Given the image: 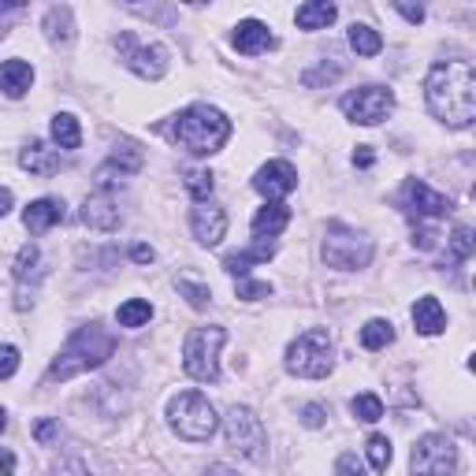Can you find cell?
<instances>
[{
	"label": "cell",
	"instance_id": "6da1fadb",
	"mask_svg": "<svg viewBox=\"0 0 476 476\" xmlns=\"http://www.w3.org/2000/svg\"><path fill=\"white\" fill-rule=\"evenodd\" d=\"M428 112L447 127H469L476 119V71L469 60H440L424 78Z\"/></svg>",
	"mask_w": 476,
	"mask_h": 476
},
{
	"label": "cell",
	"instance_id": "7a4b0ae2",
	"mask_svg": "<svg viewBox=\"0 0 476 476\" xmlns=\"http://www.w3.org/2000/svg\"><path fill=\"white\" fill-rule=\"evenodd\" d=\"M112 353H115V335L101 324H86L64 342V350L56 353V362L49 369V380H71L78 372L101 369Z\"/></svg>",
	"mask_w": 476,
	"mask_h": 476
},
{
	"label": "cell",
	"instance_id": "3957f363",
	"mask_svg": "<svg viewBox=\"0 0 476 476\" xmlns=\"http://www.w3.org/2000/svg\"><path fill=\"white\" fill-rule=\"evenodd\" d=\"M172 138L193 153V156H213L227 145L231 138V119L220 112V108H209V104H193L186 112L175 115L172 124Z\"/></svg>",
	"mask_w": 476,
	"mask_h": 476
},
{
	"label": "cell",
	"instance_id": "277c9868",
	"mask_svg": "<svg viewBox=\"0 0 476 476\" xmlns=\"http://www.w3.org/2000/svg\"><path fill=\"white\" fill-rule=\"evenodd\" d=\"M168 424L183 435L186 443H205L213 440V431L220 428V417L213 410V402L202 391H183L168 402Z\"/></svg>",
	"mask_w": 476,
	"mask_h": 476
},
{
	"label": "cell",
	"instance_id": "5b68a950",
	"mask_svg": "<svg viewBox=\"0 0 476 476\" xmlns=\"http://www.w3.org/2000/svg\"><path fill=\"white\" fill-rule=\"evenodd\" d=\"M335 369L332 335L324 328H309L287 346V372L302 380H324Z\"/></svg>",
	"mask_w": 476,
	"mask_h": 476
},
{
	"label": "cell",
	"instance_id": "8992f818",
	"mask_svg": "<svg viewBox=\"0 0 476 476\" xmlns=\"http://www.w3.org/2000/svg\"><path fill=\"white\" fill-rule=\"evenodd\" d=\"M227 342V332L209 324V328H193L183 342V369L186 376L202 380V383H220V350Z\"/></svg>",
	"mask_w": 476,
	"mask_h": 476
},
{
	"label": "cell",
	"instance_id": "52a82bcc",
	"mask_svg": "<svg viewBox=\"0 0 476 476\" xmlns=\"http://www.w3.org/2000/svg\"><path fill=\"white\" fill-rule=\"evenodd\" d=\"M321 253H324L328 268L357 272V268H365V264L372 261V243H369L362 231H353V227H346V223H328Z\"/></svg>",
	"mask_w": 476,
	"mask_h": 476
},
{
	"label": "cell",
	"instance_id": "ba28073f",
	"mask_svg": "<svg viewBox=\"0 0 476 476\" xmlns=\"http://www.w3.org/2000/svg\"><path fill=\"white\" fill-rule=\"evenodd\" d=\"M223 435H227V447L238 451L250 461H261L268 451V431L261 424V417L250 406H231L223 417Z\"/></svg>",
	"mask_w": 476,
	"mask_h": 476
},
{
	"label": "cell",
	"instance_id": "9c48e42d",
	"mask_svg": "<svg viewBox=\"0 0 476 476\" xmlns=\"http://www.w3.org/2000/svg\"><path fill=\"white\" fill-rule=\"evenodd\" d=\"M115 53L119 60H124L138 78H149V83H156V78H164L168 71V49L164 45H142L134 34H115Z\"/></svg>",
	"mask_w": 476,
	"mask_h": 476
},
{
	"label": "cell",
	"instance_id": "30bf717a",
	"mask_svg": "<svg viewBox=\"0 0 476 476\" xmlns=\"http://www.w3.org/2000/svg\"><path fill=\"white\" fill-rule=\"evenodd\" d=\"M410 469L413 476H451L458 469V447L447 435H421L410 454Z\"/></svg>",
	"mask_w": 476,
	"mask_h": 476
},
{
	"label": "cell",
	"instance_id": "8fae6325",
	"mask_svg": "<svg viewBox=\"0 0 476 476\" xmlns=\"http://www.w3.org/2000/svg\"><path fill=\"white\" fill-rule=\"evenodd\" d=\"M391 108H394V94L387 86H362V90H350L342 97L346 119H353V124H362V127L383 124V119L391 115Z\"/></svg>",
	"mask_w": 476,
	"mask_h": 476
},
{
	"label": "cell",
	"instance_id": "7c38bea8",
	"mask_svg": "<svg viewBox=\"0 0 476 476\" xmlns=\"http://www.w3.org/2000/svg\"><path fill=\"white\" fill-rule=\"evenodd\" d=\"M190 231L202 246H220L223 234H227V213L213 202H197L190 213Z\"/></svg>",
	"mask_w": 476,
	"mask_h": 476
},
{
	"label": "cell",
	"instance_id": "4fadbf2b",
	"mask_svg": "<svg viewBox=\"0 0 476 476\" xmlns=\"http://www.w3.org/2000/svg\"><path fill=\"white\" fill-rule=\"evenodd\" d=\"M294 186H298V172H294V164H287V161H268V164L253 175V190L264 193L268 202H280V197H287Z\"/></svg>",
	"mask_w": 476,
	"mask_h": 476
},
{
	"label": "cell",
	"instance_id": "5bb4252c",
	"mask_svg": "<svg viewBox=\"0 0 476 476\" xmlns=\"http://www.w3.org/2000/svg\"><path fill=\"white\" fill-rule=\"evenodd\" d=\"M406 205L417 213V216H447L451 213V197L440 193V190H431L424 179H410L406 183Z\"/></svg>",
	"mask_w": 476,
	"mask_h": 476
},
{
	"label": "cell",
	"instance_id": "9a60e30c",
	"mask_svg": "<svg viewBox=\"0 0 476 476\" xmlns=\"http://www.w3.org/2000/svg\"><path fill=\"white\" fill-rule=\"evenodd\" d=\"M119 205H115V197L108 190H97L90 193L86 202H83V223L94 227V231H115L119 227Z\"/></svg>",
	"mask_w": 476,
	"mask_h": 476
},
{
	"label": "cell",
	"instance_id": "2e32d148",
	"mask_svg": "<svg viewBox=\"0 0 476 476\" xmlns=\"http://www.w3.org/2000/svg\"><path fill=\"white\" fill-rule=\"evenodd\" d=\"M231 45L238 53H246V56H257V53H264V49L275 45V37H272V30L261 19H243V23L234 26V34H231Z\"/></svg>",
	"mask_w": 476,
	"mask_h": 476
},
{
	"label": "cell",
	"instance_id": "e0dca14e",
	"mask_svg": "<svg viewBox=\"0 0 476 476\" xmlns=\"http://www.w3.org/2000/svg\"><path fill=\"white\" fill-rule=\"evenodd\" d=\"M34 86V67L26 60H5L0 64V94L19 101Z\"/></svg>",
	"mask_w": 476,
	"mask_h": 476
},
{
	"label": "cell",
	"instance_id": "ac0fdd59",
	"mask_svg": "<svg viewBox=\"0 0 476 476\" xmlns=\"http://www.w3.org/2000/svg\"><path fill=\"white\" fill-rule=\"evenodd\" d=\"M275 257V243H268V238H257V246L243 250V253H227L223 257V272L227 275H238V280H246L250 275V264H261V261H272Z\"/></svg>",
	"mask_w": 476,
	"mask_h": 476
},
{
	"label": "cell",
	"instance_id": "d6986e66",
	"mask_svg": "<svg viewBox=\"0 0 476 476\" xmlns=\"http://www.w3.org/2000/svg\"><path fill=\"white\" fill-rule=\"evenodd\" d=\"M19 168H26L34 175H53V172H60V149H53L45 142H30L19 153Z\"/></svg>",
	"mask_w": 476,
	"mask_h": 476
},
{
	"label": "cell",
	"instance_id": "ffe728a7",
	"mask_svg": "<svg viewBox=\"0 0 476 476\" xmlns=\"http://www.w3.org/2000/svg\"><path fill=\"white\" fill-rule=\"evenodd\" d=\"M64 220V205L53 202V197H42V202H30L26 213H23V223L30 234H45L49 227H56Z\"/></svg>",
	"mask_w": 476,
	"mask_h": 476
},
{
	"label": "cell",
	"instance_id": "44dd1931",
	"mask_svg": "<svg viewBox=\"0 0 476 476\" xmlns=\"http://www.w3.org/2000/svg\"><path fill=\"white\" fill-rule=\"evenodd\" d=\"M413 324H417L421 335H440V332L447 328V312H443L440 298H431V294L417 298V305H413Z\"/></svg>",
	"mask_w": 476,
	"mask_h": 476
},
{
	"label": "cell",
	"instance_id": "7402d4cb",
	"mask_svg": "<svg viewBox=\"0 0 476 476\" xmlns=\"http://www.w3.org/2000/svg\"><path fill=\"white\" fill-rule=\"evenodd\" d=\"M287 223H291V209H287L283 202H268V205L257 209V216H253V234H257V238H275Z\"/></svg>",
	"mask_w": 476,
	"mask_h": 476
},
{
	"label": "cell",
	"instance_id": "603a6c76",
	"mask_svg": "<svg viewBox=\"0 0 476 476\" xmlns=\"http://www.w3.org/2000/svg\"><path fill=\"white\" fill-rule=\"evenodd\" d=\"M45 37L53 45H71L74 42V15L67 5H56L45 12Z\"/></svg>",
	"mask_w": 476,
	"mask_h": 476
},
{
	"label": "cell",
	"instance_id": "cb8c5ba5",
	"mask_svg": "<svg viewBox=\"0 0 476 476\" xmlns=\"http://www.w3.org/2000/svg\"><path fill=\"white\" fill-rule=\"evenodd\" d=\"M335 15H339V8L328 5V0H309V5L298 8L294 19H298L302 30H328V26L335 23Z\"/></svg>",
	"mask_w": 476,
	"mask_h": 476
},
{
	"label": "cell",
	"instance_id": "d4e9b609",
	"mask_svg": "<svg viewBox=\"0 0 476 476\" xmlns=\"http://www.w3.org/2000/svg\"><path fill=\"white\" fill-rule=\"evenodd\" d=\"M145 164V153L138 149V142H119L108 156V168H119V175H134Z\"/></svg>",
	"mask_w": 476,
	"mask_h": 476
},
{
	"label": "cell",
	"instance_id": "484cf974",
	"mask_svg": "<svg viewBox=\"0 0 476 476\" xmlns=\"http://www.w3.org/2000/svg\"><path fill=\"white\" fill-rule=\"evenodd\" d=\"M53 142L60 149H78V145H83V127H78V119L71 112L53 115Z\"/></svg>",
	"mask_w": 476,
	"mask_h": 476
},
{
	"label": "cell",
	"instance_id": "4316f807",
	"mask_svg": "<svg viewBox=\"0 0 476 476\" xmlns=\"http://www.w3.org/2000/svg\"><path fill=\"white\" fill-rule=\"evenodd\" d=\"M350 49H353L357 56H376V53L383 49V37H380L369 23H353V26H350Z\"/></svg>",
	"mask_w": 476,
	"mask_h": 476
},
{
	"label": "cell",
	"instance_id": "83f0119b",
	"mask_svg": "<svg viewBox=\"0 0 476 476\" xmlns=\"http://www.w3.org/2000/svg\"><path fill=\"white\" fill-rule=\"evenodd\" d=\"M115 321L124 324V328H145V324L153 321V305H149L145 298H131V302H124V305H119Z\"/></svg>",
	"mask_w": 476,
	"mask_h": 476
},
{
	"label": "cell",
	"instance_id": "f1b7e54d",
	"mask_svg": "<svg viewBox=\"0 0 476 476\" xmlns=\"http://www.w3.org/2000/svg\"><path fill=\"white\" fill-rule=\"evenodd\" d=\"M30 275H34V280H42V250H37L34 243H26L19 250V257H15V280L26 283Z\"/></svg>",
	"mask_w": 476,
	"mask_h": 476
},
{
	"label": "cell",
	"instance_id": "f546056e",
	"mask_svg": "<svg viewBox=\"0 0 476 476\" xmlns=\"http://www.w3.org/2000/svg\"><path fill=\"white\" fill-rule=\"evenodd\" d=\"M394 342V324L391 321H369L365 328H362V346L365 350H383V346H391Z\"/></svg>",
	"mask_w": 476,
	"mask_h": 476
},
{
	"label": "cell",
	"instance_id": "4dcf8cb0",
	"mask_svg": "<svg viewBox=\"0 0 476 476\" xmlns=\"http://www.w3.org/2000/svg\"><path fill=\"white\" fill-rule=\"evenodd\" d=\"M350 413L357 421H365V424H376L383 417V402L376 399L372 391H365V394H357V399H350Z\"/></svg>",
	"mask_w": 476,
	"mask_h": 476
},
{
	"label": "cell",
	"instance_id": "1f68e13d",
	"mask_svg": "<svg viewBox=\"0 0 476 476\" xmlns=\"http://www.w3.org/2000/svg\"><path fill=\"white\" fill-rule=\"evenodd\" d=\"M365 454H369V461H372V469L376 472H387V465H391V440L387 435H369V443H365Z\"/></svg>",
	"mask_w": 476,
	"mask_h": 476
},
{
	"label": "cell",
	"instance_id": "d6a6232c",
	"mask_svg": "<svg viewBox=\"0 0 476 476\" xmlns=\"http://www.w3.org/2000/svg\"><path fill=\"white\" fill-rule=\"evenodd\" d=\"M213 186H216V175H213V172H186V190L197 197V202H209Z\"/></svg>",
	"mask_w": 476,
	"mask_h": 476
},
{
	"label": "cell",
	"instance_id": "836d02e7",
	"mask_svg": "<svg viewBox=\"0 0 476 476\" xmlns=\"http://www.w3.org/2000/svg\"><path fill=\"white\" fill-rule=\"evenodd\" d=\"M179 291L190 298V305H193V309H205V305L213 302V291H209V283H193V280H186V275L179 280Z\"/></svg>",
	"mask_w": 476,
	"mask_h": 476
},
{
	"label": "cell",
	"instance_id": "e575fe53",
	"mask_svg": "<svg viewBox=\"0 0 476 476\" xmlns=\"http://www.w3.org/2000/svg\"><path fill=\"white\" fill-rule=\"evenodd\" d=\"M447 243H451V261H469V253H472V231L469 227H454V234Z\"/></svg>",
	"mask_w": 476,
	"mask_h": 476
},
{
	"label": "cell",
	"instance_id": "d590c367",
	"mask_svg": "<svg viewBox=\"0 0 476 476\" xmlns=\"http://www.w3.org/2000/svg\"><path fill=\"white\" fill-rule=\"evenodd\" d=\"M238 298H246V302H261L272 294V283H257V280H238Z\"/></svg>",
	"mask_w": 476,
	"mask_h": 476
},
{
	"label": "cell",
	"instance_id": "8d00e7d4",
	"mask_svg": "<svg viewBox=\"0 0 476 476\" xmlns=\"http://www.w3.org/2000/svg\"><path fill=\"white\" fill-rule=\"evenodd\" d=\"M339 74H342V64H324L321 71H305L302 83L305 86H321V83H332V78H339Z\"/></svg>",
	"mask_w": 476,
	"mask_h": 476
},
{
	"label": "cell",
	"instance_id": "74e56055",
	"mask_svg": "<svg viewBox=\"0 0 476 476\" xmlns=\"http://www.w3.org/2000/svg\"><path fill=\"white\" fill-rule=\"evenodd\" d=\"M19 372V350L15 346H0V380H12Z\"/></svg>",
	"mask_w": 476,
	"mask_h": 476
},
{
	"label": "cell",
	"instance_id": "f35d334b",
	"mask_svg": "<svg viewBox=\"0 0 476 476\" xmlns=\"http://www.w3.org/2000/svg\"><path fill=\"white\" fill-rule=\"evenodd\" d=\"M335 472H339V476H365V465L357 461V454H342V458L335 461Z\"/></svg>",
	"mask_w": 476,
	"mask_h": 476
},
{
	"label": "cell",
	"instance_id": "ab89813d",
	"mask_svg": "<svg viewBox=\"0 0 476 476\" xmlns=\"http://www.w3.org/2000/svg\"><path fill=\"white\" fill-rule=\"evenodd\" d=\"M56 476H90V469H86L83 458H64V461L56 465Z\"/></svg>",
	"mask_w": 476,
	"mask_h": 476
},
{
	"label": "cell",
	"instance_id": "60d3db41",
	"mask_svg": "<svg viewBox=\"0 0 476 476\" xmlns=\"http://www.w3.org/2000/svg\"><path fill=\"white\" fill-rule=\"evenodd\" d=\"M302 424H305V428H321V424H324V406L309 402V406L302 410Z\"/></svg>",
	"mask_w": 476,
	"mask_h": 476
},
{
	"label": "cell",
	"instance_id": "b9f144b4",
	"mask_svg": "<svg viewBox=\"0 0 476 476\" xmlns=\"http://www.w3.org/2000/svg\"><path fill=\"white\" fill-rule=\"evenodd\" d=\"M56 431H60V424H56V421H37V428H34L37 443H49V440H56Z\"/></svg>",
	"mask_w": 476,
	"mask_h": 476
},
{
	"label": "cell",
	"instance_id": "7bdbcfd3",
	"mask_svg": "<svg viewBox=\"0 0 476 476\" xmlns=\"http://www.w3.org/2000/svg\"><path fill=\"white\" fill-rule=\"evenodd\" d=\"M372 161H376L372 149H369V145H357V153H353V164H357V168H369Z\"/></svg>",
	"mask_w": 476,
	"mask_h": 476
},
{
	"label": "cell",
	"instance_id": "ee69618b",
	"mask_svg": "<svg viewBox=\"0 0 476 476\" xmlns=\"http://www.w3.org/2000/svg\"><path fill=\"white\" fill-rule=\"evenodd\" d=\"M15 472V454L0 447V476H12Z\"/></svg>",
	"mask_w": 476,
	"mask_h": 476
},
{
	"label": "cell",
	"instance_id": "f6af8a7d",
	"mask_svg": "<svg viewBox=\"0 0 476 476\" xmlns=\"http://www.w3.org/2000/svg\"><path fill=\"white\" fill-rule=\"evenodd\" d=\"M131 257H134V261H138V264H149V261H153V257H156V253H153V246H145V243H138V246H134V250H131Z\"/></svg>",
	"mask_w": 476,
	"mask_h": 476
},
{
	"label": "cell",
	"instance_id": "bcb514c9",
	"mask_svg": "<svg viewBox=\"0 0 476 476\" xmlns=\"http://www.w3.org/2000/svg\"><path fill=\"white\" fill-rule=\"evenodd\" d=\"M12 205H15L12 190H8V186H0V216H8V213H12Z\"/></svg>",
	"mask_w": 476,
	"mask_h": 476
},
{
	"label": "cell",
	"instance_id": "7dc6e473",
	"mask_svg": "<svg viewBox=\"0 0 476 476\" xmlns=\"http://www.w3.org/2000/svg\"><path fill=\"white\" fill-rule=\"evenodd\" d=\"M394 12H399V15H406L410 23H421V19H424V8H406V5H399Z\"/></svg>",
	"mask_w": 476,
	"mask_h": 476
},
{
	"label": "cell",
	"instance_id": "c3c4849f",
	"mask_svg": "<svg viewBox=\"0 0 476 476\" xmlns=\"http://www.w3.org/2000/svg\"><path fill=\"white\" fill-rule=\"evenodd\" d=\"M205 476H238L234 469H227V465H209L205 469Z\"/></svg>",
	"mask_w": 476,
	"mask_h": 476
},
{
	"label": "cell",
	"instance_id": "681fc988",
	"mask_svg": "<svg viewBox=\"0 0 476 476\" xmlns=\"http://www.w3.org/2000/svg\"><path fill=\"white\" fill-rule=\"evenodd\" d=\"M15 12V5H0V37H5V15Z\"/></svg>",
	"mask_w": 476,
	"mask_h": 476
},
{
	"label": "cell",
	"instance_id": "f907efd6",
	"mask_svg": "<svg viewBox=\"0 0 476 476\" xmlns=\"http://www.w3.org/2000/svg\"><path fill=\"white\" fill-rule=\"evenodd\" d=\"M5 428H8V413H5V410H0V431H5Z\"/></svg>",
	"mask_w": 476,
	"mask_h": 476
}]
</instances>
